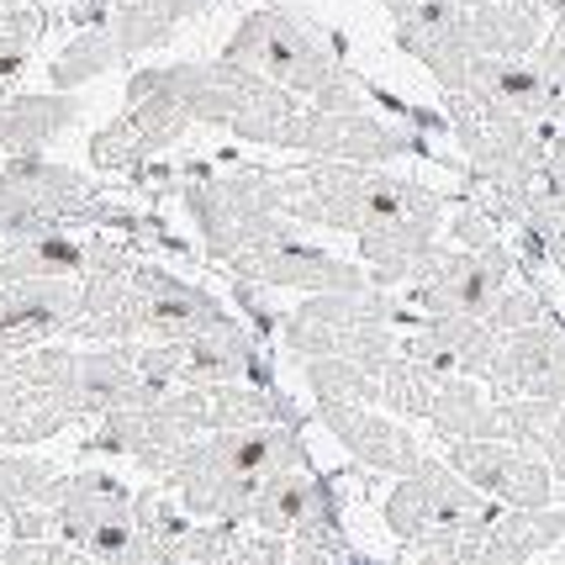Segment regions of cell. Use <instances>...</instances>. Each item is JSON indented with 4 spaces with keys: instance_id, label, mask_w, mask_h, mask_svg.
Segmentation results:
<instances>
[{
    "instance_id": "cell-27",
    "label": "cell",
    "mask_w": 565,
    "mask_h": 565,
    "mask_svg": "<svg viewBox=\"0 0 565 565\" xmlns=\"http://www.w3.org/2000/svg\"><path fill=\"white\" fill-rule=\"evenodd\" d=\"M138 375L159 392L185 386V344H143L138 339Z\"/></svg>"
},
{
    "instance_id": "cell-7",
    "label": "cell",
    "mask_w": 565,
    "mask_h": 565,
    "mask_svg": "<svg viewBox=\"0 0 565 565\" xmlns=\"http://www.w3.org/2000/svg\"><path fill=\"white\" fill-rule=\"evenodd\" d=\"M470 11V43L481 58H534L544 43V6L540 0H487Z\"/></svg>"
},
{
    "instance_id": "cell-25",
    "label": "cell",
    "mask_w": 565,
    "mask_h": 565,
    "mask_svg": "<svg viewBox=\"0 0 565 565\" xmlns=\"http://www.w3.org/2000/svg\"><path fill=\"white\" fill-rule=\"evenodd\" d=\"M492 333L497 339H513V333H529V328H540V322H550V301H544L534 286H508L502 291V301L492 307Z\"/></svg>"
},
{
    "instance_id": "cell-35",
    "label": "cell",
    "mask_w": 565,
    "mask_h": 565,
    "mask_svg": "<svg viewBox=\"0 0 565 565\" xmlns=\"http://www.w3.org/2000/svg\"><path fill=\"white\" fill-rule=\"evenodd\" d=\"M561 508H565V487H561Z\"/></svg>"
},
{
    "instance_id": "cell-33",
    "label": "cell",
    "mask_w": 565,
    "mask_h": 565,
    "mask_svg": "<svg viewBox=\"0 0 565 565\" xmlns=\"http://www.w3.org/2000/svg\"><path fill=\"white\" fill-rule=\"evenodd\" d=\"M550 164H561V170H565V122L550 132Z\"/></svg>"
},
{
    "instance_id": "cell-17",
    "label": "cell",
    "mask_w": 565,
    "mask_h": 565,
    "mask_svg": "<svg viewBox=\"0 0 565 565\" xmlns=\"http://www.w3.org/2000/svg\"><path fill=\"white\" fill-rule=\"evenodd\" d=\"M301 375H307V392L318 396V407H381V381L365 375L349 360H301Z\"/></svg>"
},
{
    "instance_id": "cell-22",
    "label": "cell",
    "mask_w": 565,
    "mask_h": 565,
    "mask_svg": "<svg viewBox=\"0 0 565 565\" xmlns=\"http://www.w3.org/2000/svg\"><path fill=\"white\" fill-rule=\"evenodd\" d=\"M561 418V402H540V396H508L497 402V428H502V444H518V449H540Z\"/></svg>"
},
{
    "instance_id": "cell-24",
    "label": "cell",
    "mask_w": 565,
    "mask_h": 565,
    "mask_svg": "<svg viewBox=\"0 0 565 565\" xmlns=\"http://www.w3.org/2000/svg\"><path fill=\"white\" fill-rule=\"evenodd\" d=\"M111 38L122 43L127 58H143V53L153 49H164L174 38V26L164 22V17H153L148 6H122L117 17H111Z\"/></svg>"
},
{
    "instance_id": "cell-23",
    "label": "cell",
    "mask_w": 565,
    "mask_h": 565,
    "mask_svg": "<svg viewBox=\"0 0 565 565\" xmlns=\"http://www.w3.org/2000/svg\"><path fill=\"white\" fill-rule=\"evenodd\" d=\"M508 455H513V444H444V460L466 476L476 492H497V481H502V466H508Z\"/></svg>"
},
{
    "instance_id": "cell-6",
    "label": "cell",
    "mask_w": 565,
    "mask_h": 565,
    "mask_svg": "<svg viewBox=\"0 0 565 565\" xmlns=\"http://www.w3.org/2000/svg\"><path fill=\"white\" fill-rule=\"evenodd\" d=\"M497 402L508 396H540V402H561L565 407V328L555 318L513 333L497 349V365L487 375Z\"/></svg>"
},
{
    "instance_id": "cell-16",
    "label": "cell",
    "mask_w": 565,
    "mask_h": 565,
    "mask_svg": "<svg viewBox=\"0 0 565 565\" xmlns=\"http://www.w3.org/2000/svg\"><path fill=\"white\" fill-rule=\"evenodd\" d=\"M439 375H428L423 365L413 360H402L396 354L386 375H381V413H392L402 423H428L434 418V402H439Z\"/></svg>"
},
{
    "instance_id": "cell-13",
    "label": "cell",
    "mask_w": 565,
    "mask_h": 565,
    "mask_svg": "<svg viewBox=\"0 0 565 565\" xmlns=\"http://www.w3.org/2000/svg\"><path fill=\"white\" fill-rule=\"evenodd\" d=\"M70 487V476L38 455L22 449H0V513H17V508H58V497Z\"/></svg>"
},
{
    "instance_id": "cell-36",
    "label": "cell",
    "mask_w": 565,
    "mask_h": 565,
    "mask_svg": "<svg viewBox=\"0 0 565 565\" xmlns=\"http://www.w3.org/2000/svg\"><path fill=\"white\" fill-rule=\"evenodd\" d=\"M11 6H26V0H11Z\"/></svg>"
},
{
    "instance_id": "cell-21",
    "label": "cell",
    "mask_w": 565,
    "mask_h": 565,
    "mask_svg": "<svg viewBox=\"0 0 565 565\" xmlns=\"http://www.w3.org/2000/svg\"><path fill=\"white\" fill-rule=\"evenodd\" d=\"M90 164H96L100 174H143L148 170L143 132H138V122H132L127 111H117V117L90 138Z\"/></svg>"
},
{
    "instance_id": "cell-4",
    "label": "cell",
    "mask_w": 565,
    "mask_h": 565,
    "mask_svg": "<svg viewBox=\"0 0 565 565\" xmlns=\"http://www.w3.org/2000/svg\"><path fill=\"white\" fill-rule=\"evenodd\" d=\"M233 280H254L265 291H301V296H322V291H370V270L349 265L328 248L307 244H280V248H248L227 265Z\"/></svg>"
},
{
    "instance_id": "cell-9",
    "label": "cell",
    "mask_w": 565,
    "mask_h": 565,
    "mask_svg": "<svg viewBox=\"0 0 565 565\" xmlns=\"http://www.w3.org/2000/svg\"><path fill=\"white\" fill-rule=\"evenodd\" d=\"M79 117V100L74 96H6L0 100V153L22 159V153H43L49 138H58L64 127Z\"/></svg>"
},
{
    "instance_id": "cell-14",
    "label": "cell",
    "mask_w": 565,
    "mask_h": 565,
    "mask_svg": "<svg viewBox=\"0 0 565 565\" xmlns=\"http://www.w3.org/2000/svg\"><path fill=\"white\" fill-rule=\"evenodd\" d=\"M497 508H513V513H540V508H555L561 502V487H555V470L544 460L540 449H518L508 455L502 466V481L492 492Z\"/></svg>"
},
{
    "instance_id": "cell-26",
    "label": "cell",
    "mask_w": 565,
    "mask_h": 565,
    "mask_svg": "<svg viewBox=\"0 0 565 565\" xmlns=\"http://www.w3.org/2000/svg\"><path fill=\"white\" fill-rule=\"evenodd\" d=\"M444 233H449V244L455 248H470V254H476V248L502 244V222L470 196H460L455 206H449V227H444Z\"/></svg>"
},
{
    "instance_id": "cell-12",
    "label": "cell",
    "mask_w": 565,
    "mask_h": 565,
    "mask_svg": "<svg viewBox=\"0 0 565 565\" xmlns=\"http://www.w3.org/2000/svg\"><path fill=\"white\" fill-rule=\"evenodd\" d=\"M117 64H127V53H122V43L111 38V26H90V32H74L70 43L49 58V85L58 96H70L79 85L111 74Z\"/></svg>"
},
{
    "instance_id": "cell-8",
    "label": "cell",
    "mask_w": 565,
    "mask_h": 565,
    "mask_svg": "<svg viewBox=\"0 0 565 565\" xmlns=\"http://www.w3.org/2000/svg\"><path fill=\"white\" fill-rule=\"evenodd\" d=\"M466 96L497 100V106H508L523 122L550 127V85H544V74L534 58H476V74H470ZM550 132H555V127H550Z\"/></svg>"
},
{
    "instance_id": "cell-32",
    "label": "cell",
    "mask_w": 565,
    "mask_h": 565,
    "mask_svg": "<svg viewBox=\"0 0 565 565\" xmlns=\"http://www.w3.org/2000/svg\"><path fill=\"white\" fill-rule=\"evenodd\" d=\"M381 6H386V11H392V22H407V17H413V11H418L423 0H381Z\"/></svg>"
},
{
    "instance_id": "cell-31",
    "label": "cell",
    "mask_w": 565,
    "mask_h": 565,
    "mask_svg": "<svg viewBox=\"0 0 565 565\" xmlns=\"http://www.w3.org/2000/svg\"><path fill=\"white\" fill-rule=\"evenodd\" d=\"M544 460L555 470V487H565V407L555 418V428H550V439H544Z\"/></svg>"
},
{
    "instance_id": "cell-11",
    "label": "cell",
    "mask_w": 565,
    "mask_h": 565,
    "mask_svg": "<svg viewBox=\"0 0 565 565\" xmlns=\"http://www.w3.org/2000/svg\"><path fill=\"white\" fill-rule=\"evenodd\" d=\"M428 428H434L444 444H497L502 439V428H497V402L487 396V386L470 381V375H455V381L439 386V402H434Z\"/></svg>"
},
{
    "instance_id": "cell-30",
    "label": "cell",
    "mask_w": 565,
    "mask_h": 565,
    "mask_svg": "<svg viewBox=\"0 0 565 565\" xmlns=\"http://www.w3.org/2000/svg\"><path fill=\"white\" fill-rule=\"evenodd\" d=\"M418 565H466L460 561V550H455V534L444 529V534H434V540L418 550Z\"/></svg>"
},
{
    "instance_id": "cell-15",
    "label": "cell",
    "mask_w": 565,
    "mask_h": 565,
    "mask_svg": "<svg viewBox=\"0 0 565 565\" xmlns=\"http://www.w3.org/2000/svg\"><path fill=\"white\" fill-rule=\"evenodd\" d=\"M423 481V492H428V502H434V513H439V529H460V523H470V518L492 513L497 502L487 492H476L460 470L449 466V460H434V455H423V466L413 470Z\"/></svg>"
},
{
    "instance_id": "cell-28",
    "label": "cell",
    "mask_w": 565,
    "mask_h": 565,
    "mask_svg": "<svg viewBox=\"0 0 565 565\" xmlns=\"http://www.w3.org/2000/svg\"><path fill=\"white\" fill-rule=\"evenodd\" d=\"M233 301H238V307H244V318L254 322V339H259V344L280 339V318L265 307V286H254V280H233Z\"/></svg>"
},
{
    "instance_id": "cell-29",
    "label": "cell",
    "mask_w": 565,
    "mask_h": 565,
    "mask_svg": "<svg viewBox=\"0 0 565 565\" xmlns=\"http://www.w3.org/2000/svg\"><path fill=\"white\" fill-rule=\"evenodd\" d=\"M6 540H22V544L58 540L53 534V513L49 508H17V513H6Z\"/></svg>"
},
{
    "instance_id": "cell-10",
    "label": "cell",
    "mask_w": 565,
    "mask_h": 565,
    "mask_svg": "<svg viewBox=\"0 0 565 565\" xmlns=\"http://www.w3.org/2000/svg\"><path fill=\"white\" fill-rule=\"evenodd\" d=\"M565 544V508H540V513H513L502 508L492 523V540L481 550V565H534L540 555Z\"/></svg>"
},
{
    "instance_id": "cell-2",
    "label": "cell",
    "mask_w": 565,
    "mask_h": 565,
    "mask_svg": "<svg viewBox=\"0 0 565 565\" xmlns=\"http://www.w3.org/2000/svg\"><path fill=\"white\" fill-rule=\"evenodd\" d=\"M280 148L333 159V164H370V170H386L392 159H407V153H428L413 127L386 122L375 111H312V106L286 122Z\"/></svg>"
},
{
    "instance_id": "cell-18",
    "label": "cell",
    "mask_w": 565,
    "mask_h": 565,
    "mask_svg": "<svg viewBox=\"0 0 565 565\" xmlns=\"http://www.w3.org/2000/svg\"><path fill=\"white\" fill-rule=\"evenodd\" d=\"M74 418H85V407H79V396H32L26 407L17 413H6L0 428H6V449H26V444H43L53 439L58 428H70Z\"/></svg>"
},
{
    "instance_id": "cell-5",
    "label": "cell",
    "mask_w": 565,
    "mask_h": 565,
    "mask_svg": "<svg viewBox=\"0 0 565 565\" xmlns=\"http://www.w3.org/2000/svg\"><path fill=\"white\" fill-rule=\"evenodd\" d=\"M312 418L328 428V439H339L360 460L365 470H381V476H396L407 481L413 470L423 466V444L413 439V428L381 407H312Z\"/></svg>"
},
{
    "instance_id": "cell-1",
    "label": "cell",
    "mask_w": 565,
    "mask_h": 565,
    "mask_svg": "<svg viewBox=\"0 0 565 565\" xmlns=\"http://www.w3.org/2000/svg\"><path fill=\"white\" fill-rule=\"evenodd\" d=\"M518 275V254L508 244L492 248H455L439 244L428 259L418 265V275L407 280V318L428 322V318H492V307L502 301V291L513 286Z\"/></svg>"
},
{
    "instance_id": "cell-34",
    "label": "cell",
    "mask_w": 565,
    "mask_h": 565,
    "mask_svg": "<svg viewBox=\"0 0 565 565\" xmlns=\"http://www.w3.org/2000/svg\"><path fill=\"white\" fill-rule=\"evenodd\" d=\"M544 565H565V555H561V550H555V561H544Z\"/></svg>"
},
{
    "instance_id": "cell-19",
    "label": "cell",
    "mask_w": 565,
    "mask_h": 565,
    "mask_svg": "<svg viewBox=\"0 0 565 565\" xmlns=\"http://www.w3.org/2000/svg\"><path fill=\"white\" fill-rule=\"evenodd\" d=\"M381 518H386L392 540L413 544V550H423V544L434 540V534H444V529H439V513H434V502H428V492H423L418 476L396 481L392 492H386V508H381Z\"/></svg>"
},
{
    "instance_id": "cell-20",
    "label": "cell",
    "mask_w": 565,
    "mask_h": 565,
    "mask_svg": "<svg viewBox=\"0 0 565 565\" xmlns=\"http://www.w3.org/2000/svg\"><path fill=\"white\" fill-rule=\"evenodd\" d=\"M43 26H49V11H38V6H11V0H6V11H0V100H6V85L26 70V58L38 49Z\"/></svg>"
},
{
    "instance_id": "cell-3",
    "label": "cell",
    "mask_w": 565,
    "mask_h": 565,
    "mask_svg": "<svg viewBox=\"0 0 565 565\" xmlns=\"http://www.w3.org/2000/svg\"><path fill=\"white\" fill-rule=\"evenodd\" d=\"M396 49L418 58L444 96H466L481 58L470 43V11L460 0H423L407 22H396Z\"/></svg>"
}]
</instances>
